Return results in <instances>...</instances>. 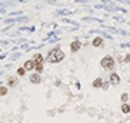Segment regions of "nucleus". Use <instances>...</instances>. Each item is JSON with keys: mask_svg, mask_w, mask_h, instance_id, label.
<instances>
[{"mask_svg": "<svg viewBox=\"0 0 130 123\" xmlns=\"http://www.w3.org/2000/svg\"><path fill=\"white\" fill-rule=\"evenodd\" d=\"M102 44H103V39H100V37H96V39L93 40V46L99 47V46H102Z\"/></svg>", "mask_w": 130, "mask_h": 123, "instance_id": "nucleus-8", "label": "nucleus"}, {"mask_svg": "<svg viewBox=\"0 0 130 123\" xmlns=\"http://www.w3.org/2000/svg\"><path fill=\"white\" fill-rule=\"evenodd\" d=\"M42 70H43V62H42V63H36V72L40 73Z\"/></svg>", "mask_w": 130, "mask_h": 123, "instance_id": "nucleus-11", "label": "nucleus"}, {"mask_svg": "<svg viewBox=\"0 0 130 123\" xmlns=\"http://www.w3.org/2000/svg\"><path fill=\"white\" fill-rule=\"evenodd\" d=\"M127 99H129V94H127V93H123V94H122V100H123L125 103L127 102Z\"/></svg>", "mask_w": 130, "mask_h": 123, "instance_id": "nucleus-14", "label": "nucleus"}, {"mask_svg": "<svg viewBox=\"0 0 130 123\" xmlns=\"http://www.w3.org/2000/svg\"><path fill=\"white\" fill-rule=\"evenodd\" d=\"M0 93H1V94H3V96H4V94H6V93H7V89H6V87H4V86H3V87L0 89Z\"/></svg>", "mask_w": 130, "mask_h": 123, "instance_id": "nucleus-15", "label": "nucleus"}, {"mask_svg": "<svg viewBox=\"0 0 130 123\" xmlns=\"http://www.w3.org/2000/svg\"><path fill=\"white\" fill-rule=\"evenodd\" d=\"M30 80L33 83H40V76H39V73H33L32 75V77H30Z\"/></svg>", "mask_w": 130, "mask_h": 123, "instance_id": "nucleus-7", "label": "nucleus"}, {"mask_svg": "<svg viewBox=\"0 0 130 123\" xmlns=\"http://www.w3.org/2000/svg\"><path fill=\"white\" fill-rule=\"evenodd\" d=\"M16 79H14V77H10V79H9V86H16Z\"/></svg>", "mask_w": 130, "mask_h": 123, "instance_id": "nucleus-13", "label": "nucleus"}, {"mask_svg": "<svg viewBox=\"0 0 130 123\" xmlns=\"http://www.w3.org/2000/svg\"><path fill=\"white\" fill-rule=\"evenodd\" d=\"M17 75H19V76H24V75H26V69H24V67H20V69L17 70Z\"/></svg>", "mask_w": 130, "mask_h": 123, "instance_id": "nucleus-12", "label": "nucleus"}, {"mask_svg": "<svg viewBox=\"0 0 130 123\" xmlns=\"http://www.w3.org/2000/svg\"><path fill=\"white\" fill-rule=\"evenodd\" d=\"M102 66L104 69H107V70H112L114 67V59L112 56H104L102 59Z\"/></svg>", "mask_w": 130, "mask_h": 123, "instance_id": "nucleus-2", "label": "nucleus"}, {"mask_svg": "<svg viewBox=\"0 0 130 123\" xmlns=\"http://www.w3.org/2000/svg\"><path fill=\"white\" fill-rule=\"evenodd\" d=\"M33 60L36 63H42V62H43V56H42V54H34Z\"/></svg>", "mask_w": 130, "mask_h": 123, "instance_id": "nucleus-9", "label": "nucleus"}, {"mask_svg": "<svg viewBox=\"0 0 130 123\" xmlns=\"http://www.w3.org/2000/svg\"><path fill=\"white\" fill-rule=\"evenodd\" d=\"M47 59H49L50 63H57V62H62L63 59H64V53H63L62 50L56 49V50H51Z\"/></svg>", "mask_w": 130, "mask_h": 123, "instance_id": "nucleus-1", "label": "nucleus"}, {"mask_svg": "<svg viewBox=\"0 0 130 123\" xmlns=\"http://www.w3.org/2000/svg\"><path fill=\"white\" fill-rule=\"evenodd\" d=\"M103 84H104V83H103V79H100V77H97L96 80L93 82V86H94V87H102Z\"/></svg>", "mask_w": 130, "mask_h": 123, "instance_id": "nucleus-6", "label": "nucleus"}, {"mask_svg": "<svg viewBox=\"0 0 130 123\" xmlns=\"http://www.w3.org/2000/svg\"><path fill=\"white\" fill-rule=\"evenodd\" d=\"M120 83V77L117 73H112V76H110V84H113V86H117Z\"/></svg>", "mask_w": 130, "mask_h": 123, "instance_id": "nucleus-3", "label": "nucleus"}, {"mask_svg": "<svg viewBox=\"0 0 130 123\" xmlns=\"http://www.w3.org/2000/svg\"><path fill=\"white\" fill-rule=\"evenodd\" d=\"M125 62H130V54H126V57H125Z\"/></svg>", "mask_w": 130, "mask_h": 123, "instance_id": "nucleus-16", "label": "nucleus"}, {"mask_svg": "<svg viewBox=\"0 0 130 123\" xmlns=\"http://www.w3.org/2000/svg\"><path fill=\"white\" fill-rule=\"evenodd\" d=\"M122 112H123V113H129V112H130V106L127 105V103H125V105L122 106Z\"/></svg>", "mask_w": 130, "mask_h": 123, "instance_id": "nucleus-10", "label": "nucleus"}, {"mask_svg": "<svg viewBox=\"0 0 130 123\" xmlns=\"http://www.w3.org/2000/svg\"><path fill=\"white\" fill-rule=\"evenodd\" d=\"M34 67H36V62H34V60H29V62L24 63V69H26V70H32Z\"/></svg>", "mask_w": 130, "mask_h": 123, "instance_id": "nucleus-5", "label": "nucleus"}, {"mask_svg": "<svg viewBox=\"0 0 130 123\" xmlns=\"http://www.w3.org/2000/svg\"><path fill=\"white\" fill-rule=\"evenodd\" d=\"M80 46H82V43H80V40H74L72 44H70V49H72V52H77L80 49Z\"/></svg>", "mask_w": 130, "mask_h": 123, "instance_id": "nucleus-4", "label": "nucleus"}]
</instances>
